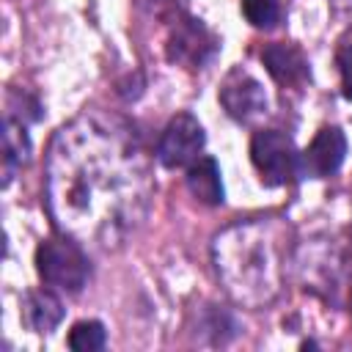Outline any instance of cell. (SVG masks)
<instances>
[{"label":"cell","instance_id":"cell-7","mask_svg":"<svg viewBox=\"0 0 352 352\" xmlns=\"http://www.w3.org/2000/svg\"><path fill=\"white\" fill-rule=\"evenodd\" d=\"M217 99L226 107V113L242 124L267 113V94H264L261 82L253 74H248L245 69H231L226 74Z\"/></svg>","mask_w":352,"mask_h":352},{"label":"cell","instance_id":"cell-10","mask_svg":"<svg viewBox=\"0 0 352 352\" xmlns=\"http://www.w3.org/2000/svg\"><path fill=\"white\" fill-rule=\"evenodd\" d=\"M22 316L33 333H52L63 319V302L50 289H30L22 297Z\"/></svg>","mask_w":352,"mask_h":352},{"label":"cell","instance_id":"cell-9","mask_svg":"<svg viewBox=\"0 0 352 352\" xmlns=\"http://www.w3.org/2000/svg\"><path fill=\"white\" fill-rule=\"evenodd\" d=\"M261 60H264L270 77L280 85H300L308 80V60L294 44L275 41V44L264 47Z\"/></svg>","mask_w":352,"mask_h":352},{"label":"cell","instance_id":"cell-14","mask_svg":"<svg viewBox=\"0 0 352 352\" xmlns=\"http://www.w3.org/2000/svg\"><path fill=\"white\" fill-rule=\"evenodd\" d=\"M242 14L253 28H275L278 16H280V6L278 0H242Z\"/></svg>","mask_w":352,"mask_h":352},{"label":"cell","instance_id":"cell-1","mask_svg":"<svg viewBox=\"0 0 352 352\" xmlns=\"http://www.w3.org/2000/svg\"><path fill=\"white\" fill-rule=\"evenodd\" d=\"M154 182L135 126L104 110L63 124L47 151V206L77 242L116 248L148 214Z\"/></svg>","mask_w":352,"mask_h":352},{"label":"cell","instance_id":"cell-6","mask_svg":"<svg viewBox=\"0 0 352 352\" xmlns=\"http://www.w3.org/2000/svg\"><path fill=\"white\" fill-rule=\"evenodd\" d=\"M204 143H206V135H204V126L198 124V118L192 113H176L160 135L157 160L170 170L190 168L201 157Z\"/></svg>","mask_w":352,"mask_h":352},{"label":"cell","instance_id":"cell-16","mask_svg":"<svg viewBox=\"0 0 352 352\" xmlns=\"http://www.w3.org/2000/svg\"><path fill=\"white\" fill-rule=\"evenodd\" d=\"M160 3H170V0H160Z\"/></svg>","mask_w":352,"mask_h":352},{"label":"cell","instance_id":"cell-12","mask_svg":"<svg viewBox=\"0 0 352 352\" xmlns=\"http://www.w3.org/2000/svg\"><path fill=\"white\" fill-rule=\"evenodd\" d=\"M28 160H30V138H28L25 121L6 116L3 121V184H8L16 168H22Z\"/></svg>","mask_w":352,"mask_h":352},{"label":"cell","instance_id":"cell-13","mask_svg":"<svg viewBox=\"0 0 352 352\" xmlns=\"http://www.w3.org/2000/svg\"><path fill=\"white\" fill-rule=\"evenodd\" d=\"M104 341H107L104 324L96 319H82L69 330V346L74 352H96L104 346Z\"/></svg>","mask_w":352,"mask_h":352},{"label":"cell","instance_id":"cell-11","mask_svg":"<svg viewBox=\"0 0 352 352\" xmlns=\"http://www.w3.org/2000/svg\"><path fill=\"white\" fill-rule=\"evenodd\" d=\"M187 187H190L192 198L206 204V206H220L223 198H226L220 168H217V162L212 157H198L187 168Z\"/></svg>","mask_w":352,"mask_h":352},{"label":"cell","instance_id":"cell-8","mask_svg":"<svg viewBox=\"0 0 352 352\" xmlns=\"http://www.w3.org/2000/svg\"><path fill=\"white\" fill-rule=\"evenodd\" d=\"M346 157V138L338 126H322L305 151L297 160V176L302 179H327L333 176Z\"/></svg>","mask_w":352,"mask_h":352},{"label":"cell","instance_id":"cell-3","mask_svg":"<svg viewBox=\"0 0 352 352\" xmlns=\"http://www.w3.org/2000/svg\"><path fill=\"white\" fill-rule=\"evenodd\" d=\"M36 272L50 289L77 294L88 283L91 264L80 242L66 234V236L44 239L36 248Z\"/></svg>","mask_w":352,"mask_h":352},{"label":"cell","instance_id":"cell-5","mask_svg":"<svg viewBox=\"0 0 352 352\" xmlns=\"http://www.w3.org/2000/svg\"><path fill=\"white\" fill-rule=\"evenodd\" d=\"M217 36L192 16H176L165 41V55L170 63L187 66V69H201L206 66L214 52H217Z\"/></svg>","mask_w":352,"mask_h":352},{"label":"cell","instance_id":"cell-4","mask_svg":"<svg viewBox=\"0 0 352 352\" xmlns=\"http://www.w3.org/2000/svg\"><path fill=\"white\" fill-rule=\"evenodd\" d=\"M250 160L267 187H280L292 176H297L300 151L292 138L280 129H258L250 140Z\"/></svg>","mask_w":352,"mask_h":352},{"label":"cell","instance_id":"cell-2","mask_svg":"<svg viewBox=\"0 0 352 352\" xmlns=\"http://www.w3.org/2000/svg\"><path fill=\"white\" fill-rule=\"evenodd\" d=\"M292 236V226L280 217L245 220L214 236V270L234 302L261 308L278 297Z\"/></svg>","mask_w":352,"mask_h":352},{"label":"cell","instance_id":"cell-15","mask_svg":"<svg viewBox=\"0 0 352 352\" xmlns=\"http://www.w3.org/2000/svg\"><path fill=\"white\" fill-rule=\"evenodd\" d=\"M338 72H341V94L344 99H352V47H344L336 58Z\"/></svg>","mask_w":352,"mask_h":352}]
</instances>
